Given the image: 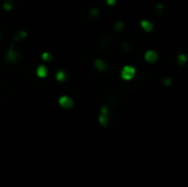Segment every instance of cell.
Segmentation results:
<instances>
[{"label": "cell", "mask_w": 188, "mask_h": 187, "mask_svg": "<svg viewBox=\"0 0 188 187\" xmlns=\"http://www.w3.org/2000/svg\"><path fill=\"white\" fill-rule=\"evenodd\" d=\"M0 39H1V35H0Z\"/></svg>", "instance_id": "cell-18"}, {"label": "cell", "mask_w": 188, "mask_h": 187, "mask_svg": "<svg viewBox=\"0 0 188 187\" xmlns=\"http://www.w3.org/2000/svg\"><path fill=\"white\" fill-rule=\"evenodd\" d=\"M98 15H99V10L97 8H94V9H91V10H90V17H91V18L97 17Z\"/></svg>", "instance_id": "cell-15"}, {"label": "cell", "mask_w": 188, "mask_h": 187, "mask_svg": "<svg viewBox=\"0 0 188 187\" xmlns=\"http://www.w3.org/2000/svg\"><path fill=\"white\" fill-rule=\"evenodd\" d=\"M95 66H96V68L98 69V71H100V72H104V71L108 68L107 63H104V61L99 60V58L95 61Z\"/></svg>", "instance_id": "cell-6"}, {"label": "cell", "mask_w": 188, "mask_h": 187, "mask_svg": "<svg viewBox=\"0 0 188 187\" xmlns=\"http://www.w3.org/2000/svg\"><path fill=\"white\" fill-rule=\"evenodd\" d=\"M66 74H65V72H63V71H58L57 74H56V79H57L58 81H61V83H63V81H66Z\"/></svg>", "instance_id": "cell-9"}, {"label": "cell", "mask_w": 188, "mask_h": 187, "mask_svg": "<svg viewBox=\"0 0 188 187\" xmlns=\"http://www.w3.org/2000/svg\"><path fill=\"white\" fill-rule=\"evenodd\" d=\"M141 26L143 28V30L146 32H151L152 30H153V23L150 22V21H148V20H142Z\"/></svg>", "instance_id": "cell-7"}, {"label": "cell", "mask_w": 188, "mask_h": 187, "mask_svg": "<svg viewBox=\"0 0 188 187\" xmlns=\"http://www.w3.org/2000/svg\"><path fill=\"white\" fill-rule=\"evenodd\" d=\"M36 74H38V76H39V77H41V78L46 77L47 68L44 66V65H40V66L38 67V69H36Z\"/></svg>", "instance_id": "cell-8"}, {"label": "cell", "mask_w": 188, "mask_h": 187, "mask_svg": "<svg viewBox=\"0 0 188 187\" xmlns=\"http://www.w3.org/2000/svg\"><path fill=\"white\" fill-rule=\"evenodd\" d=\"M26 36V33L24 31H21L19 32L17 35H15V40H21V39H24Z\"/></svg>", "instance_id": "cell-14"}, {"label": "cell", "mask_w": 188, "mask_h": 187, "mask_svg": "<svg viewBox=\"0 0 188 187\" xmlns=\"http://www.w3.org/2000/svg\"><path fill=\"white\" fill-rule=\"evenodd\" d=\"M177 61H178V64L179 65H185L186 62H187V57H186L185 54H179L178 57H177Z\"/></svg>", "instance_id": "cell-10"}, {"label": "cell", "mask_w": 188, "mask_h": 187, "mask_svg": "<svg viewBox=\"0 0 188 187\" xmlns=\"http://www.w3.org/2000/svg\"><path fill=\"white\" fill-rule=\"evenodd\" d=\"M134 75H135V68L134 67L130 66V65L123 66V68L121 71V77L125 81H131L134 77Z\"/></svg>", "instance_id": "cell-2"}, {"label": "cell", "mask_w": 188, "mask_h": 187, "mask_svg": "<svg viewBox=\"0 0 188 187\" xmlns=\"http://www.w3.org/2000/svg\"><path fill=\"white\" fill-rule=\"evenodd\" d=\"M163 84H164V85H166V86H168V85H169V84H171V78H164V79H163Z\"/></svg>", "instance_id": "cell-16"}, {"label": "cell", "mask_w": 188, "mask_h": 187, "mask_svg": "<svg viewBox=\"0 0 188 187\" xmlns=\"http://www.w3.org/2000/svg\"><path fill=\"white\" fill-rule=\"evenodd\" d=\"M7 61L10 62V63H17L18 61L21 58V53L19 51H15L13 47H10V50L8 51L7 53V56H6Z\"/></svg>", "instance_id": "cell-3"}, {"label": "cell", "mask_w": 188, "mask_h": 187, "mask_svg": "<svg viewBox=\"0 0 188 187\" xmlns=\"http://www.w3.org/2000/svg\"><path fill=\"white\" fill-rule=\"evenodd\" d=\"M107 3L109 6H113L116 3V0H107Z\"/></svg>", "instance_id": "cell-17"}, {"label": "cell", "mask_w": 188, "mask_h": 187, "mask_svg": "<svg viewBox=\"0 0 188 187\" xmlns=\"http://www.w3.org/2000/svg\"><path fill=\"white\" fill-rule=\"evenodd\" d=\"M3 8H5V10H7V11H10L12 9V1L11 0H6L5 2H3Z\"/></svg>", "instance_id": "cell-11"}, {"label": "cell", "mask_w": 188, "mask_h": 187, "mask_svg": "<svg viewBox=\"0 0 188 187\" xmlns=\"http://www.w3.org/2000/svg\"><path fill=\"white\" fill-rule=\"evenodd\" d=\"M42 60L45 61V62H50V61H52V56H51V54L47 52L43 53L42 54Z\"/></svg>", "instance_id": "cell-12"}, {"label": "cell", "mask_w": 188, "mask_h": 187, "mask_svg": "<svg viewBox=\"0 0 188 187\" xmlns=\"http://www.w3.org/2000/svg\"><path fill=\"white\" fill-rule=\"evenodd\" d=\"M145 60L149 63H155L159 60V55H157V53L155 51L150 50V51H148V52L145 53Z\"/></svg>", "instance_id": "cell-5"}, {"label": "cell", "mask_w": 188, "mask_h": 187, "mask_svg": "<svg viewBox=\"0 0 188 187\" xmlns=\"http://www.w3.org/2000/svg\"><path fill=\"white\" fill-rule=\"evenodd\" d=\"M58 104L60 106L65 108V109H72L74 107V100L72 98L67 97V96H62L60 99H58Z\"/></svg>", "instance_id": "cell-4"}, {"label": "cell", "mask_w": 188, "mask_h": 187, "mask_svg": "<svg viewBox=\"0 0 188 187\" xmlns=\"http://www.w3.org/2000/svg\"><path fill=\"white\" fill-rule=\"evenodd\" d=\"M115 30L116 31H122L123 30V23L121 21H118V22L115 24Z\"/></svg>", "instance_id": "cell-13"}, {"label": "cell", "mask_w": 188, "mask_h": 187, "mask_svg": "<svg viewBox=\"0 0 188 187\" xmlns=\"http://www.w3.org/2000/svg\"><path fill=\"white\" fill-rule=\"evenodd\" d=\"M98 121H99V124L102 128H108V124H109V110H108V107L104 106L100 109Z\"/></svg>", "instance_id": "cell-1"}]
</instances>
